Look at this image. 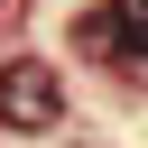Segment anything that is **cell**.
<instances>
[{"label":"cell","mask_w":148,"mask_h":148,"mask_svg":"<svg viewBox=\"0 0 148 148\" xmlns=\"http://www.w3.org/2000/svg\"><path fill=\"white\" fill-rule=\"evenodd\" d=\"M0 120H9L18 139H37V130H56V120H65V92H56V74H46L37 56L0 65Z\"/></svg>","instance_id":"cell-1"},{"label":"cell","mask_w":148,"mask_h":148,"mask_svg":"<svg viewBox=\"0 0 148 148\" xmlns=\"http://www.w3.org/2000/svg\"><path fill=\"white\" fill-rule=\"evenodd\" d=\"M139 9H148V0H102V9H83L74 37H83L92 56H111V65H139Z\"/></svg>","instance_id":"cell-2"}]
</instances>
